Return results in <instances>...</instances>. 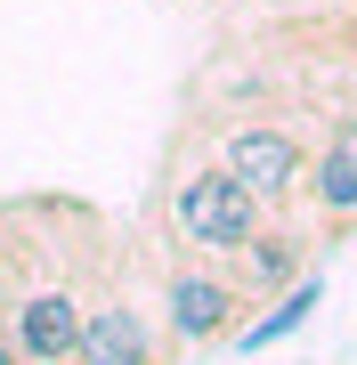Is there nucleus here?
I'll list each match as a JSON object with an SVG mask.
<instances>
[{
  "mask_svg": "<svg viewBox=\"0 0 357 365\" xmlns=\"http://www.w3.org/2000/svg\"><path fill=\"white\" fill-rule=\"evenodd\" d=\"M260 227H268V203L252 195V187H244L227 163H203V170H187V179L171 187V235H179L187 252H212V260H227V252L252 244Z\"/></svg>",
  "mask_w": 357,
  "mask_h": 365,
  "instance_id": "f257e3e1",
  "label": "nucleus"
},
{
  "mask_svg": "<svg viewBox=\"0 0 357 365\" xmlns=\"http://www.w3.org/2000/svg\"><path fill=\"white\" fill-rule=\"evenodd\" d=\"M162 325H171L179 349H212L244 325V284L212 268H171L162 276Z\"/></svg>",
  "mask_w": 357,
  "mask_h": 365,
  "instance_id": "f03ea898",
  "label": "nucleus"
},
{
  "mask_svg": "<svg viewBox=\"0 0 357 365\" xmlns=\"http://www.w3.org/2000/svg\"><path fill=\"white\" fill-rule=\"evenodd\" d=\"M219 163L236 170V179H244L260 203H292V195H301V179H309L301 138H292V130H268V122H244V130H227Z\"/></svg>",
  "mask_w": 357,
  "mask_h": 365,
  "instance_id": "7ed1b4c3",
  "label": "nucleus"
},
{
  "mask_svg": "<svg viewBox=\"0 0 357 365\" xmlns=\"http://www.w3.org/2000/svg\"><path fill=\"white\" fill-rule=\"evenodd\" d=\"M9 341L25 349V365H73V341H81V292H73V284H33V292H16Z\"/></svg>",
  "mask_w": 357,
  "mask_h": 365,
  "instance_id": "20e7f679",
  "label": "nucleus"
},
{
  "mask_svg": "<svg viewBox=\"0 0 357 365\" xmlns=\"http://www.w3.org/2000/svg\"><path fill=\"white\" fill-rule=\"evenodd\" d=\"M73 365H155V333H146V309H130V292L81 300Z\"/></svg>",
  "mask_w": 357,
  "mask_h": 365,
  "instance_id": "39448f33",
  "label": "nucleus"
},
{
  "mask_svg": "<svg viewBox=\"0 0 357 365\" xmlns=\"http://www.w3.org/2000/svg\"><path fill=\"white\" fill-rule=\"evenodd\" d=\"M227 260H236V284H244V300H276L284 284H301V276H309L301 235H284V227H260L252 244H236V252H227Z\"/></svg>",
  "mask_w": 357,
  "mask_h": 365,
  "instance_id": "423d86ee",
  "label": "nucleus"
},
{
  "mask_svg": "<svg viewBox=\"0 0 357 365\" xmlns=\"http://www.w3.org/2000/svg\"><path fill=\"white\" fill-rule=\"evenodd\" d=\"M301 195L317 203L333 227H349V220H357V130H333V146H325L317 163H309Z\"/></svg>",
  "mask_w": 357,
  "mask_h": 365,
  "instance_id": "0eeeda50",
  "label": "nucleus"
},
{
  "mask_svg": "<svg viewBox=\"0 0 357 365\" xmlns=\"http://www.w3.org/2000/svg\"><path fill=\"white\" fill-rule=\"evenodd\" d=\"M317 300H325V284H317V276H301V284H284V292H276V309H268V317L236 325L227 341H236L244 357H252V349H276L284 333H301V325H309V309H317Z\"/></svg>",
  "mask_w": 357,
  "mask_h": 365,
  "instance_id": "6e6552de",
  "label": "nucleus"
},
{
  "mask_svg": "<svg viewBox=\"0 0 357 365\" xmlns=\"http://www.w3.org/2000/svg\"><path fill=\"white\" fill-rule=\"evenodd\" d=\"M9 276H16V252H9V244H0V292H9Z\"/></svg>",
  "mask_w": 357,
  "mask_h": 365,
  "instance_id": "1a4fd4ad",
  "label": "nucleus"
},
{
  "mask_svg": "<svg viewBox=\"0 0 357 365\" xmlns=\"http://www.w3.org/2000/svg\"><path fill=\"white\" fill-rule=\"evenodd\" d=\"M0 365H25V349H16V341H9V333H0Z\"/></svg>",
  "mask_w": 357,
  "mask_h": 365,
  "instance_id": "9d476101",
  "label": "nucleus"
},
{
  "mask_svg": "<svg viewBox=\"0 0 357 365\" xmlns=\"http://www.w3.org/2000/svg\"><path fill=\"white\" fill-rule=\"evenodd\" d=\"M341 130H357V98H349V114H341Z\"/></svg>",
  "mask_w": 357,
  "mask_h": 365,
  "instance_id": "9b49d317",
  "label": "nucleus"
}]
</instances>
